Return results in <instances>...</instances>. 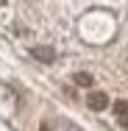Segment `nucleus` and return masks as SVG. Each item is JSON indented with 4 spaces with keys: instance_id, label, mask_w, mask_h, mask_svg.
<instances>
[{
    "instance_id": "3",
    "label": "nucleus",
    "mask_w": 128,
    "mask_h": 131,
    "mask_svg": "<svg viewBox=\"0 0 128 131\" xmlns=\"http://www.w3.org/2000/svg\"><path fill=\"white\" fill-rule=\"evenodd\" d=\"M75 84H84V86H89V84H92V75H86V73H78V75H75Z\"/></svg>"
},
{
    "instance_id": "2",
    "label": "nucleus",
    "mask_w": 128,
    "mask_h": 131,
    "mask_svg": "<svg viewBox=\"0 0 128 131\" xmlns=\"http://www.w3.org/2000/svg\"><path fill=\"white\" fill-rule=\"evenodd\" d=\"M33 56H36V59H42V61H53V59H56V56H53V50L50 48H33Z\"/></svg>"
},
{
    "instance_id": "1",
    "label": "nucleus",
    "mask_w": 128,
    "mask_h": 131,
    "mask_svg": "<svg viewBox=\"0 0 128 131\" xmlns=\"http://www.w3.org/2000/svg\"><path fill=\"white\" fill-rule=\"evenodd\" d=\"M86 103H89V109H95V112H103V109L109 106V98H106L103 92H92V95L86 98Z\"/></svg>"
},
{
    "instance_id": "6",
    "label": "nucleus",
    "mask_w": 128,
    "mask_h": 131,
    "mask_svg": "<svg viewBox=\"0 0 128 131\" xmlns=\"http://www.w3.org/2000/svg\"><path fill=\"white\" fill-rule=\"evenodd\" d=\"M39 131H48V126H42V128H39Z\"/></svg>"
},
{
    "instance_id": "5",
    "label": "nucleus",
    "mask_w": 128,
    "mask_h": 131,
    "mask_svg": "<svg viewBox=\"0 0 128 131\" xmlns=\"http://www.w3.org/2000/svg\"><path fill=\"white\" fill-rule=\"evenodd\" d=\"M123 126H125V128H128V117H125V120H123Z\"/></svg>"
},
{
    "instance_id": "4",
    "label": "nucleus",
    "mask_w": 128,
    "mask_h": 131,
    "mask_svg": "<svg viewBox=\"0 0 128 131\" xmlns=\"http://www.w3.org/2000/svg\"><path fill=\"white\" fill-rule=\"evenodd\" d=\"M114 112H117V114H125L128 112V101H117V103H114Z\"/></svg>"
}]
</instances>
